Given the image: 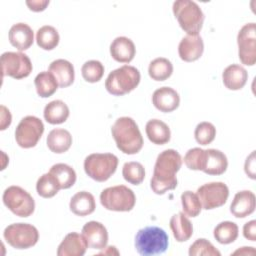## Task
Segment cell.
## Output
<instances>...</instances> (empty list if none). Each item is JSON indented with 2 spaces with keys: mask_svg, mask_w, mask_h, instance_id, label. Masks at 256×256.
<instances>
[{
  "mask_svg": "<svg viewBox=\"0 0 256 256\" xmlns=\"http://www.w3.org/2000/svg\"><path fill=\"white\" fill-rule=\"evenodd\" d=\"M182 157L174 149L162 151L156 159L150 187L155 194L163 195L177 187L176 173L182 166Z\"/></svg>",
  "mask_w": 256,
  "mask_h": 256,
  "instance_id": "obj_1",
  "label": "cell"
},
{
  "mask_svg": "<svg viewBox=\"0 0 256 256\" xmlns=\"http://www.w3.org/2000/svg\"><path fill=\"white\" fill-rule=\"evenodd\" d=\"M117 148L128 155L138 153L143 147V137L138 125L131 117H120L111 127Z\"/></svg>",
  "mask_w": 256,
  "mask_h": 256,
  "instance_id": "obj_2",
  "label": "cell"
},
{
  "mask_svg": "<svg viewBox=\"0 0 256 256\" xmlns=\"http://www.w3.org/2000/svg\"><path fill=\"white\" fill-rule=\"evenodd\" d=\"M169 245L167 233L160 227L148 226L140 229L135 236L136 251L142 256H152L165 252Z\"/></svg>",
  "mask_w": 256,
  "mask_h": 256,
  "instance_id": "obj_3",
  "label": "cell"
},
{
  "mask_svg": "<svg viewBox=\"0 0 256 256\" xmlns=\"http://www.w3.org/2000/svg\"><path fill=\"white\" fill-rule=\"evenodd\" d=\"M139 70L131 65H123L109 73L105 81L106 90L114 96H122L133 91L140 83Z\"/></svg>",
  "mask_w": 256,
  "mask_h": 256,
  "instance_id": "obj_4",
  "label": "cell"
},
{
  "mask_svg": "<svg viewBox=\"0 0 256 256\" xmlns=\"http://www.w3.org/2000/svg\"><path fill=\"white\" fill-rule=\"evenodd\" d=\"M172 9L180 27L187 34L195 35L200 32L205 17L196 2L190 0H177L173 3Z\"/></svg>",
  "mask_w": 256,
  "mask_h": 256,
  "instance_id": "obj_5",
  "label": "cell"
},
{
  "mask_svg": "<svg viewBox=\"0 0 256 256\" xmlns=\"http://www.w3.org/2000/svg\"><path fill=\"white\" fill-rule=\"evenodd\" d=\"M118 158L112 153H92L84 160L85 173L97 182L108 180L116 171Z\"/></svg>",
  "mask_w": 256,
  "mask_h": 256,
  "instance_id": "obj_6",
  "label": "cell"
},
{
  "mask_svg": "<svg viewBox=\"0 0 256 256\" xmlns=\"http://www.w3.org/2000/svg\"><path fill=\"white\" fill-rule=\"evenodd\" d=\"M102 206L110 211H131L136 203L134 192L125 185H117L104 189L100 194Z\"/></svg>",
  "mask_w": 256,
  "mask_h": 256,
  "instance_id": "obj_7",
  "label": "cell"
},
{
  "mask_svg": "<svg viewBox=\"0 0 256 256\" xmlns=\"http://www.w3.org/2000/svg\"><path fill=\"white\" fill-rule=\"evenodd\" d=\"M2 200L4 205L16 216L29 217L35 210L33 197L19 186H10L3 192Z\"/></svg>",
  "mask_w": 256,
  "mask_h": 256,
  "instance_id": "obj_8",
  "label": "cell"
},
{
  "mask_svg": "<svg viewBox=\"0 0 256 256\" xmlns=\"http://www.w3.org/2000/svg\"><path fill=\"white\" fill-rule=\"evenodd\" d=\"M6 242L15 249H28L34 246L39 239L37 228L28 223H13L3 232Z\"/></svg>",
  "mask_w": 256,
  "mask_h": 256,
  "instance_id": "obj_9",
  "label": "cell"
},
{
  "mask_svg": "<svg viewBox=\"0 0 256 256\" xmlns=\"http://www.w3.org/2000/svg\"><path fill=\"white\" fill-rule=\"evenodd\" d=\"M44 132L43 122L36 116L28 115L21 119L15 129L17 144L25 149L35 147Z\"/></svg>",
  "mask_w": 256,
  "mask_h": 256,
  "instance_id": "obj_10",
  "label": "cell"
},
{
  "mask_svg": "<svg viewBox=\"0 0 256 256\" xmlns=\"http://www.w3.org/2000/svg\"><path fill=\"white\" fill-rule=\"evenodd\" d=\"M30 58L22 52H4L1 55L2 76H9L14 79H23L32 72Z\"/></svg>",
  "mask_w": 256,
  "mask_h": 256,
  "instance_id": "obj_11",
  "label": "cell"
},
{
  "mask_svg": "<svg viewBox=\"0 0 256 256\" xmlns=\"http://www.w3.org/2000/svg\"><path fill=\"white\" fill-rule=\"evenodd\" d=\"M197 196L201 206L205 210H211L223 206L229 196V189L223 182H210L197 189Z\"/></svg>",
  "mask_w": 256,
  "mask_h": 256,
  "instance_id": "obj_12",
  "label": "cell"
},
{
  "mask_svg": "<svg viewBox=\"0 0 256 256\" xmlns=\"http://www.w3.org/2000/svg\"><path fill=\"white\" fill-rule=\"evenodd\" d=\"M238 56L242 64L253 66L256 62V25L245 24L237 35Z\"/></svg>",
  "mask_w": 256,
  "mask_h": 256,
  "instance_id": "obj_13",
  "label": "cell"
},
{
  "mask_svg": "<svg viewBox=\"0 0 256 256\" xmlns=\"http://www.w3.org/2000/svg\"><path fill=\"white\" fill-rule=\"evenodd\" d=\"M204 51V43L199 34L183 37L178 45L179 57L185 62H193L198 60Z\"/></svg>",
  "mask_w": 256,
  "mask_h": 256,
  "instance_id": "obj_14",
  "label": "cell"
},
{
  "mask_svg": "<svg viewBox=\"0 0 256 256\" xmlns=\"http://www.w3.org/2000/svg\"><path fill=\"white\" fill-rule=\"evenodd\" d=\"M152 103L156 109L161 112H172L180 104V96L176 90L164 86L156 89L152 95Z\"/></svg>",
  "mask_w": 256,
  "mask_h": 256,
  "instance_id": "obj_15",
  "label": "cell"
},
{
  "mask_svg": "<svg viewBox=\"0 0 256 256\" xmlns=\"http://www.w3.org/2000/svg\"><path fill=\"white\" fill-rule=\"evenodd\" d=\"M88 247L93 249H104L108 242V232L106 227L97 221H89L82 228Z\"/></svg>",
  "mask_w": 256,
  "mask_h": 256,
  "instance_id": "obj_16",
  "label": "cell"
},
{
  "mask_svg": "<svg viewBox=\"0 0 256 256\" xmlns=\"http://www.w3.org/2000/svg\"><path fill=\"white\" fill-rule=\"evenodd\" d=\"M88 244L82 234L68 233L57 249L58 256H82L85 254Z\"/></svg>",
  "mask_w": 256,
  "mask_h": 256,
  "instance_id": "obj_17",
  "label": "cell"
},
{
  "mask_svg": "<svg viewBox=\"0 0 256 256\" xmlns=\"http://www.w3.org/2000/svg\"><path fill=\"white\" fill-rule=\"evenodd\" d=\"M8 37L10 44L19 51L27 50L34 41L33 30L29 25L22 22L11 26Z\"/></svg>",
  "mask_w": 256,
  "mask_h": 256,
  "instance_id": "obj_18",
  "label": "cell"
},
{
  "mask_svg": "<svg viewBox=\"0 0 256 256\" xmlns=\"http://www.w3.org/2000/svg\"><path fill=\"white\" fill-rule=\"evenodd\" d=\"M255 210V195L249 190L239 191L235 194L230 205V212L236 218H245Z\"/></svg>",
  "mask_w": 256,
  "mask_h": 256,
  "instance_id": "obj_19",
  "label": "cell"
},
{
  "mask_svg": "<svg viewBox=\"0 0 256 256\" xmlns=\"http://www.w3.org/2000/svg\"><path fill=\"white\" fill-rule=\"evenodd\" d=\"M136 48L131 39L125 36L116 37L110 45L111 57L120 63H129L133 60Z\"/></svg>",
  "mask_w": 256,
  "mask_h": 256,
  "instance_id": "obj_20",
  "label": "cell"
},
{
  "mask_svg": "<svg viewBox=\"0 0 256 256\" xmlns=\"http://www.w3.org/2000/svg\"><path fill=\"white\" fill-rule=\"evenodd\" d=\"M48 71L53 74L59 87L66 88L74 82L75 72L73 65L65 59H57L51 62Z\"/></svg>",
  "mask_w": 256,
  "mask_h": 256,
  "instance_id": "obj_21",
  "label": "cell"
},
{
  "mask_svg": "<svg viewBox=\"0 0 256 256\" xmlns=\"http://www.w3.org/2000/svg\"><path fill=\"white\" fill-rule=\"evenodd\" d=\"M222 80L227 89L233 91L240 90L245 86L248 80V73L241 65L231 64L224 69Z\"/></svg>",
  "mask_w": 256,
  "mask_h": 256,
  "instance_id": "obj_22",
  "label": "cell"
},
{
  "mask_svg": "<svg viewBox=\"0 0 256 256\" xmlns=\"http://www.w3.org/2000/svg\"><path fill=\"white\" fill-rule=\"evenodd\" d=\"M70 210L77 216H87L92 214L96 208L94 196L87 191L77 192L72 196L69 203Z\"/></svg>",
  "mask_w": 256,
  "mask_h": 256,
  "instance_id": "obj_23",
  "label": "cell"
},
{
  "mask_svg": "<svg viewBox=\"0 0 256 256\" xmlns=\"http://www.w3.org/2000/svg\"><path fill=\"white\" fill-rule=\"evenodd\" d=\"M49 150L56 154H62L72 145V136L68 130L55 128L51 130L46 139Z\"/></svg>",
  "mask_w": 256,
  "mask_h": 256,
  "instance_id": "obj_24",
  "label": "cell"
},
{
  "mask_svg": "<svg viewBox=\"0 0 256 256\" xmlns=\"http://www.w3.org/2000/svg\"><path fill=\"white\" fill-rule=\"evenodd\" d=\"M206 160L203 172L208 175H221L228 167L226 155L217 149H206Z\"/></svg>",
  "mask_w": 256,
  "mask_h": 256,
  "instance_id": "obj_25",
  "label": "cell"
},
{
  "mask_svg": "<svg viewBox=\"0 0 256 256\" xmlns=\"http://www.w3.org/2000/svg\"><path fill=\"white\" fill-rule=\"evenodd\" d=\"M145 132L148 139L156 145H163L169 142L171 132L169 126L159 120V119H151L146 123Z\"/></svg>",
  "mask_w": 256,
  "mask_h": 256,
  "instance_id": "obj_26",
  "label": "cell"
},
{
  "mask_svg": "<svg viewBox=\"0 0 256 256\" xmlns=\"http://www.w3.org/2000/svg\"><path fill=\"white\" fill-rule=\"evenodd\" d=\"M169 224L176 241L185 242L191 238L193 234V226L183 212L174 214L171 217Z\"/></svg>",
  "mask_w": 256,
  "mask_h": 256,
  "instance_id": "obj_27",
  "label": "cell"
},
{
  "mask_svg": "<svg viewBox=\"0 0 256 256\" xmlns=\"http://www.w3.org/2000/svg\"><path fill=\"white\" fill-rule=\"evenodd\" d=\"M69 108L62 100H53L49 102L43 111L44 119L49 124H61L64 123L69 117Z\"/></svg>",
  "mask_w": 256,
  "mask_h": 256,
  "instance_id": "obj_28",
  "label": "cell"
},
{
  "mask_svg": "<svg viewBox=\"0 0 256 256\" xmlns=\"http://www.w3.org/2000/svg\"><path fill=\"white\" fill-rule=\"evenodd\" d=\"M49 173L54 177L60 189H68L76 182L75 170L65 163L54 164L50 168Z\"/></svg>",
  "mask_w": 256,
  "mask_h": 256,
  "instance_id": "obj_29",
  "label": "cell"
},
{
  "mask_svg": "<svg viewBox=\"0 0 256 256\" xmlns=\"http://www.w3.org/2000/svg\"><path fill=\"white\" fill-rule=\"evenodd\" d=\"M37 94L42 98L52 96L58 89V82L49 71L40 72L34 79Z\"/></svg>",
  "mask_w": 256,
  "mask_h": 256,
  "instance_id": "obj_30",
  "label": "cell"
},
{
  "mask_svg": "<svg viewBox=\"0 0 256 256\" xmlns=\"http://www.w3.org/2000/svg\"><path fill=\"white\" fill-rule=\"evenodd\" d=\"M173 73V65L170 60L159 57L152 60L148 67L149 76L155 81H165Z\"/></svg>",
  "mask_w": 256,
  "mask_h": 256,
  "instance_id": "obj_31",
  "label": "cell"
},
{
  "mask_svg": "<svg viewBox=\"0 0 256 256\" xmlns=\"http://www.w3.org/2000/svg\"><path fill=\"white\" fill-rule=\"evenodd\" d=\"M60 40L58 31L50 25L40 27L36 32L37 45L44 50H53Z\"/></svg>",
  "mask_w": 256,
  "mask_h": 256,
  "instance_id": "obj_32",
  "label": "cell"
},
{
  "mask_svg": "<svg viewBox=\"0 0 256 256\" xmlns=\"http://www.w3.org/2000/svg\"><path fill=\"white\" fill-rule=\"evenodd\" d=\"M239 234V229L236 223L232 221L220 222L213 231L214 238L220 244H230L234 242Z\"/></svg>",
  "mask_w": 256,
  "mask_h": 256,
  "instance_id": "obj_33",
  "label": "cell"
},
{
  "mask_svg": "<svg viewBox=\"0 0 256 256\" xmlns=\"http://www.w3.org/2000/svg\"><path fill=\"white\" fill-rule=\"evenodd\" d=\"M123 178L133 185H139L145 178V169L139 162H126L122 168Z\"/></svg>",
  "mask_w": 256,
  "mask_h": 256,
  "instance_id": "obj_34",
  "label": "cell"
},
{
  "mask_svg": "<svg viewBox=\"0 0 256 256\" xmlns=\"http://www.w3.org/2000/svg\"><path fill=\"white\" fill-rule=\"evenodd\" d=\"M36 190L39 196L43 198H51L60 190L54 177L48 172L39 177L36 183Z\"/></svg>",
  "mask_w": 256,
  "mask_h": 256,
  "instance_id": "obj_35",
  "label": "cell"
},
{
  "mask_svg": "<svg viewBox=\"0 0 256 256\" xmlns=\"http://www.w3.org/2000/svg\"><path fill=\"white\" fill-rule=\"evenodd\" d=\"M81 74L85 81L96 83L100 81L104 75V66L98 60H89L82 65Z\"/></svg>",
  "mask_w": 256,
  "mask_h": 256,
  "instance_id": "obj_36",
  "label": "cell"
},
{
  "mask_svg": "<svg viewBox=\"0 0 256 256\" xmlns=\"http://www.w3.org/2000/svg\"><path fill=\"white\" fill-rule=\"evenodd\" d=\"M181 204L183 213L189 217H196L200 214L202 206L196 193L185 191L181 195Z\"/></svg>",
  "mask_w": 256,
  "mask_h": 256,
  "instance_id": "obj_37",
  "label": "cell"
},
{
  "mask_svg": "<svg viewBox=\"0 0 256 256\" xmlns=\"http://www.w3.org/2000/svg\"><path fill=\"white\" fill-rule=\"evenodd\" d=\"M206 160V151L199 147L189 149L184 156V163L190 170L203 171Z\"/></svg>",
  "mask_w": 256,
  "mask_h": 256,
  "instance_id": "obj_38",
  "label": "cell"
},
{
  "mask_svg": "<svg viewBox=\"0 0 256 256\" xmlns=\"http://www.w3.org/2000/svg\"><path fill=\"white\" fill-rule=\"evenodd\" d=\"M215 136L216 128L212 123L203 121L197 124L194 131V137L197 143L200 145H208L215 139Z\"/></svg>",
  "mask_w": 256,
  "mask_h": 256,
  "instance_id": "obj_39",
  "label": "cell"
},
{
  "mask_svg": "<svg viewBox=\"0 0 256 256\" xmlns=\"http://www.w3.org/2000/svg\"><path fill=\"white\" fill-rule=\"evenodd\" d=\"M190 256H220L221 253L207 239H197L189 248Z\"/></svg>",
  "mask_w": 256,
  "mask_h": 256,
  "instance_id": "obj_40",
  "label": "cell"
},
{
  "mask_svg": "<svg viewBox=\"0 0 256 256\" xmlns=\"http://www.w3.org/2000/svg\"><path fill=\"white\" fill-rule=\"evenodd\" d=\"M243 235L250 241L256 240V221L251 220L243 226Z\"/></svg>",
  "mask_w": 256,
  "mask_h": 256,
  "instance_id": "obj_41",
  "label": "cell"
},
{
  "mask_svg": "<svg viewBox=\"0 0 256 256\" xmlns=\"http://www.w3.org/2000/svg\"><path fill=\"white\" fill-rule=\"evenodd\" d=\"M244 170L245 173L251 178V179H255V151H253L247 158L245 161V165H244Z\"/></svg>",
  "mask_w": 256,
  "mask_h": 256,
  "instance_id": "obj_42",
  "label": "cell"
},
{
  "mask_svg": "<svg viewBox=\"0 0 256 256\" xmlns=\"http://www.w3.org/2000/svg\"><path fill=\"white\" fill-rule=\"evenodd\" d=\"M26 5L29 7L31 11L34 12H40L44 11L46 7L49 5L48 0H32V1H26Z\"/></svg>",
  "mask_w": 256,
  "mask_h": 256,
  "instance_id": "obj_43",
  "label": "cell"
},
{
  "mask_svg": "<svg viewBox=\"0 0 256 256\" xmlns=\"http://www.w3.org/2000/svg\"><path fill=\"white\" fill-rule=\"evenodd\" d=\"M0 108H1V126H0V129L5 130L11 124L12 117H11L10 111L4 105H1Z\"/></svg>",
  "mask_w": 256,
  "mask_h": 256,
  "instance_id": "obj_44",
  "label": "cell"
},
{
  "mask_svg": "<svg viewBox=\"0 0 256 256\" xmlns=\"http://www.w3.org/2000/svg\"><path fill=\"white\" fill-rule=\"evenodd\" d=\"M255 250L253 247H242L239 250H236L235 252H233V254H245V255H249V254H254Z\"/></svg>",
  "mask_w": 256,
  "mask_h": 256,
  "instance_id": "obj_45",
  "label": "cell"
}]
</instances>
